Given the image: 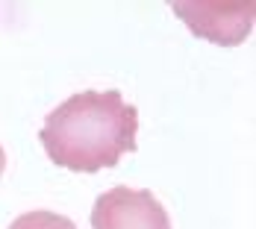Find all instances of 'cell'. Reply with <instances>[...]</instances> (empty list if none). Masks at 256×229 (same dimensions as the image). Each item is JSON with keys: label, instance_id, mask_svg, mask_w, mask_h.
I'll return each instance as SVG.
<instances>
[{"label": "cell", "instance_id": "277c9868", "mask_svg": "<svg viewBox=\"0 0 256 229\" xmlns=\"http://www.w3.org/2000/svg\"><path fill=\"white\" fill-rule=\"evenodd\" d=\"M9 229H77V224L65 215H56V212H48V209H38V212H24L18 215Z\"/></svg>", "mask_w": 256, "mask_h": 229}, {"label": "cell", "instance_id": "6da1fadb", "mask_svg": "<svg viewBox=\"0 0 256 229\" xmlns=\"http://www.w3.org/2000/svg\"><path fill=\"white\" fill-rule=\"evenodd\" d=\"M138 109L121 91H80L59 103L44 118L38 141L59 168L74 174H98L115 168L127 153H136Z\"/></svg>", "mask_w": 256, "mask_h": 229}, {"label": "cell", "instance_id": "5b68a950", "mask_svg": "<svg viewBox=\"0 0 256 229\" xmlns=\"http://www.w3.org/2000/svg\"><path fill=\"white\" fill-rule=\"evenodd\" d=\"M3 168H6V153H3V147H0V177H3Z\"/></svg>", "mask_w": 256, "mask_h": 229}, {"label": "cell", "instance_id": "3957f363", "mask_svg": "<svg viewBox=\"0 0 256 229\" xmlns=\"http://www.w3.org/2000/svg\"><path fill=\"white\" fill-rule=\"evenodd\" d=\"M92 229H171V218L148 188L115 185L98 197Z\"/></svg>", "mask_w": 256, "mask_h": 229}, {"label": "cell", "instance_id": "7a4b0ae2", "mask_svg": "<svg viewBox=\"0 0 256 229\" xmlns=\"http://www.w3.org/2000/svg\"><path fill=\"white\" fill-rule=\"evenodd\" d=\"M171 9L194 35L212 44H242L254 29L256 6L248 0H171Z\"/></svg>", "mask_w": 256, "mask_h": 229}]
</instances>
